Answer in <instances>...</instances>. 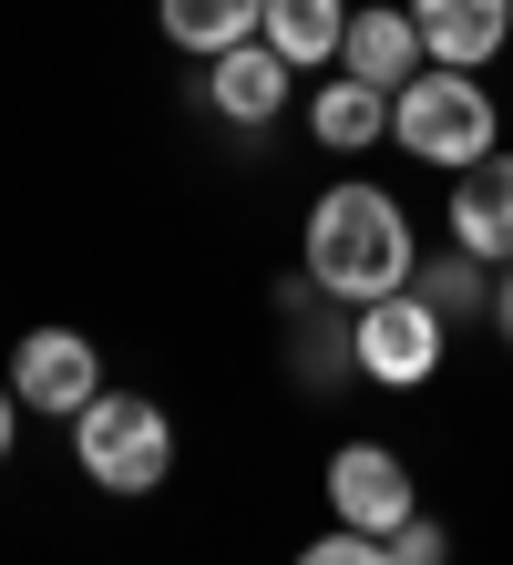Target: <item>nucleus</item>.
<instances>
[{
	"label": "nucleus",
	"mask_w": 513,
	"mask_h": 565,
	"mask_svg": "<svg viewBox=\"0 0 513 565\" xmlns=\"http://www.w3.org/2000/svg\"><path fill=\"white\" fill-rule=\"evenodd\" d=\"M421 247H410V216L400 195L381 185H329L308 206V288L339 298V309H370V298H400Z\"/></svg>",
	"instance_id": "nucleus-1"
},
{
	"label": "nucleus",
	"mask_w": 513,
	"mask_h": 565,
	"mask_svg": "<svg viewBox=\"0 0 513 565\" xmlns=\"http://www.w3.org/2000/svg\"><path fill=\"white\" fill-rule=\"evenodd\" d=\"M493 135H503V114H493V93L472 83V73H410L400 93H391V145L410 154V164H483L493 154Z\"/></svg>",
	"instance_id": "nucleus-2"
},
{
	"label": "nucleus",
	"mask_w": 513,
	"mask_h": 565,
	"mask_svg": "<svg viewBox=\"0 0 513 565\" xmlns=\"http://www.w3.org/2000/svg\"><path fill=\"white\" fill-rule=\"evenodd\" d=\"M73 452H83V473L103 493H154L164 473H175V422H164L145 391H103L93 412H73Z\"/></svg>",
	"instance_id": "nucleus-3"
},
{
	"label": "nucleus",
	"mask_w": 513,
	"mask_h": 565,
	"mask_svg": "<svg viewBox=\"0 0 513 565\" xmlns=\"http://www.w3.org/2000/svg\"><path fill=\"white\" fill-rule=\"evenodd\" d=\"M441 340H452V329H441L421 298H370V309H350V371L360 381H381V391H421L431 371H441Z\"/></svg>",
	"instance_id": "nucleus-4"
},
{
	"label": "nucleus",
	"mask_w": 513,
	"mask_h": 565,
	"mask_svg": "<svg viewBox=\"0 0 513 565\" xmlns=\"http://www.w3.org/2000/svg\"><path fill=\"white\" fill-rule=\"evenodd\" d=\"M329 514L391 545L400 524L421 514V493H410V462H400L391 443H339V452H329Z\"/></svg>",
	"instance_id": "nucleus-5"
},
{
	"label": "nucleus",
	"mask_w": 513,
	"mask_h": 565,
	"mask_svg": "<svg viewBox=\"0 0 513 565\" xmlns=\"http://www.w3.org/2000/svg\"><path fill=\"white\" fill-rule=\"evenodd\" d=\"M11 391H21V412H93L103 402V360H93V340L83 329H31L21 340V360H11Z\"/></svg>",
	"instance_id": "nucleus-6"
},
{
	"label": "nucleus",
	"mask_w": 513,
	"mask_h": 565,
	"mask_svg": "<svg viewBox=\"0 0 513 565\" xmlns=\"http://www.w3.org/2000/svg\"><path fill=\"white\" fill-rule=\"evenodd\" d=\"M452 247L483 257V268H513V154L503 145L452 175Z\"/></svg>",
	"instance_id": "nucleus-7"
},
{
	"label": "nucleus",
	"mask_w": 513,
	"mask_h": 565,
	"mask_svg": "<svg viewBox=\"0 0 513 565\" xmlns=\"http://www.w3.org/2000/svg\"><path fill=\"white\" fill-rule=\"evenodd\" d=\"M410 21H421V52L441 73H483L513 42V0H410Z\"/></svg>",
	"instance_id": "nucleus-8"
},
{
	"label": "nucleus",
	"mask_w": 513,
	"mask_h": 565,
	"mask_svg": "<svg viewBox=\"0 0 513 565\" xmlns=\"http://www.w3.org/2000/svg\"><path fill=\"white\" fill-rule=\"evenodd\" d=\"M421 62H431V52H421V21H410V11H381V0H370V11H350V42H339V73H350V83L400 93Z\"/></svg>",
	"instance_id": "nucleus-9"
},
{
	"label": "nucleus",
	"mask_w": 513,
	"mask_h": 565,
	"mask_svg": "<svg viewBox=\"0 0 513 565\" xmlns=\"http://www.w3.org/2000/svg\"><path fill=\"white\" fill-rule=\"evenodd\" d=\"M288 73H298V62H278L267 42H236V52L205 62V104H216L226 124H247V135H257V124L288 104Z\"/></svg>",
	"instance_id": "nucleus-10"
},
{
	"label": "nucleus",
	"mask_w": 513,
	"mask_h": 565,
	"mask_svg": "<svg viewBox=\"0 0 513 565\" xmlns=\"http://www.w3.org/2000/svg\"><path fill=\"white\" fill-rule=\"evenodd\" d=\"M257 42L298 62V73H319V62H339V42H350V0H267Z\"/></svg>",
	"instance_id": "nucleus-11"
},
{
	"label": "nucleus",
	"mask_w": 513,
	"mask_h": 565,
	"mask_svg": "<svg viewBox=\"0 0 513 565\" xmlns=\"http://www.w3.org/2000/svg\"><path fill=\"white\" fill-rule=\"evenodd\" d=\"M308 135H319L329 154H370V145L391 135V93H381V83H350V73L319 83V104H308Z\"/></svg>",
	"instance_id": "nucleus-12"
},
{
	"label": "nucleus",
	"mask_w": 513,
	"mask_h": 565,
	"mask_svg": "<svg viewBox=\"0 0 513 565\" xmlns=\"http://www.w3.org/2000/svg\"><path fill=\"white\" fill-rule=\"evenodd\" d=\"M257 21H267V0H164V42L175 52H236V42H257Z\"/></svg>",
	"instance_id": "nucleus-13"
},
{
	"label": "nucleus",
	"mask_w": 513,
	"mask_h": 565,
	"mask_svg": "<svg viewBox=\"0 0 513 565\" xmlns=\"http://www.w3.org/2000/svg\"><path fill=\"white\" fill-rule=\"evenodd\" d=\"M410 298H421L441 329L472 319V309L493 319V268H483V257H462V247H452V257H421V268H410Z\"/></svg>",
	"instance_id": "nucleus-14"
},
{
	"label": "nucleus",
	"mask_w": 513,
	"mask_h": 565,
	"mask_svg": "<svg viewBox=\"0 0 513 565\" xmlns=\"http://www.w3.org/2000/svg\"><path fill=\"white\" fill-rule=\"evenodd\" d=\"M298 565H391V545H381V535H360V524H339V535L298 545Z\"/></svg>",
	"instance_id": "nucleus-15"
},
{
	"label": "nucleus",
	"mask_w": 513,
	"mask_h": 565,
	"mask_svg": "<svg viewBox=\"0 0 513 565\" xmlns=\"http://www.w3.org/2000/svg\"><path fill=\"white\" fill-rule=\"evenodd\" d=\"M391 565H452V535H441L431 514H410L400 535H391Z\"/></svg>",
	"instance_id": "nucleus-16"
},
{
	"label": "nucleus",
	"mask_w": 513,
	"mask_h": 565,
	"mask_svg": "<svg viewBox=\"0 0 513 565\" xmlns=\"http://www.w3.org/2000/svg\"><path fill=\"white\" fill-rule=\"evenodd\" d=\"M493 329L513 340V268H493Z\"/></svg>",
	"instance_id": "nucleus-17"
},
{
	"label": "nucleus",
	"mask_w": 513,
	"mask_h": 565,
	"mask_svg": "<svg viewBox=\"0 0 513 565\" xmlns=\"http://www.w3.org/2000/svg\"><path fill=\"white\" fill-rule=\"evenodd\" d=\"M11 422H21V391L0 381V462H11Z\"/></svg>",
	"instance_id": "nucleus-18"
}]
</instances>
